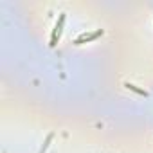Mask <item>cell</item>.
Instances as JSON below:
<instances>
[{"label":"cell","instance_id":"cell-1","mask_svg":"<svg viewBox=\"0 0 153 153\" xmlns=\"http://www.w3.org/2000/svg\"><path fill=\"white\" fill-rule=\"evenodd\" d=\"M63 24H65V13L59 15L58 24H56V27H54V31H52V34H51V43H49L51 47H56V45H58V40H59L61 31H63Z\"/></svg>","mask_w":153,"mask_h":153},{"label":"cell","instance_id":"cell-2","mask_svg":"<svg viewBox=\"0 0 153 153\" xmlns=\"http://www.w3.org/2000/svg\"><path fill=\"white\" fill-rule=\"evenodd\" d=\"M103 34V29H97V31H92V33H83L81 36H78L76 38V45H83V43H87V42H92V40H96V38H99Z\"/></svg>","mask_w":153,"mask_h":153},{"label":"cell","instance_id":"cell-3","mask_svg":"<svg viewBox=\"0 0 153 153\" xmlns=\"http://www.w3.org/2000/svg\"><path fill=\"white\" fill-rule=\"evenodd\" d=\"M124 87L128 88V90H133L135 94H139V96H144V97H148V92L144 90V88H139L137 85H133V83H124Z\"/></svg>","mask_w":153,"mask_h":153},{"label":"cell","instance_id":"cell-4","mask_svg":"<svg viewBox=\"0 0 153 153\" xmlns=\"http://www.w3.org/2000/svg\"><path fill=\"white\" fill-rule=\"evenodd\" d=\"M51 140H52V135H49V137H47V140H45V144H43V148L40 149V153H45V151H47V148H49V142H51Z\"/></svg>","mask_w":153,"mask_h":153}]
</instances>
